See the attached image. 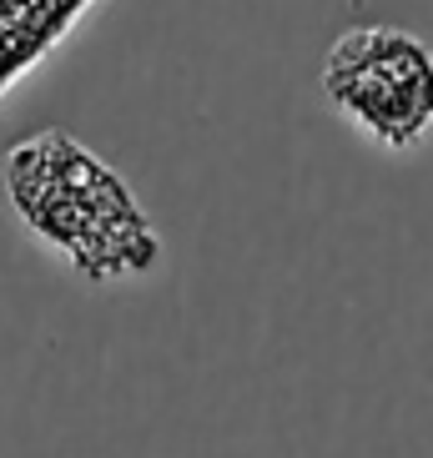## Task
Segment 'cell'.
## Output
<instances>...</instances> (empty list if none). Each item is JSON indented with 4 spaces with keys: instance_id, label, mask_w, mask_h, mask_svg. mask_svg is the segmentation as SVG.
<instances>
[{
    "instance_id": "cell-1",
    "label": "cell",
    "mask_w": 433,
    "mask_h": 458,
    "mask_svg": "<svg viewBox=\"0 0 433 458\" xmlns=\"http://www.w3.org/2000/svg\"><path fill=\"white\" fill-rule=\"evenodd\" d=\"M0 182L21 227L66 257L81 283H132L162 262V237L126 176L61 126L15 141L0 162Z\"/></svg>"
},
{
    "instance_id": "cell-2",
    "label": "cell",
    "mask_w": 433,
    "mask_h": 458,
    "mask_svg": "<svg viewBox=\"0 0 433 458\" xmlns=\"http://www.w3.org/2000/svg\"><path fill=\"white\" fill-rule=\"evenodd\" d=\"M327 106L383 151H413L433 131V51L398 26L343 30L323 61Z\"/></svg>"
},
{
    "instance_id": "cell-3",
    "label": "cell",
    "mask_w": 433,
    "mask_h": 458,
    "mask_svg": "<svg viewBox=\"0 0 433 458\" xmlns=\"http://www.w3.org/2000/svg\"><path fill=\"white\" fill-rule=\"evenodd\" d=\"M91 0H0V101L71 36Z\"/></svg>"
}]
</instances>
